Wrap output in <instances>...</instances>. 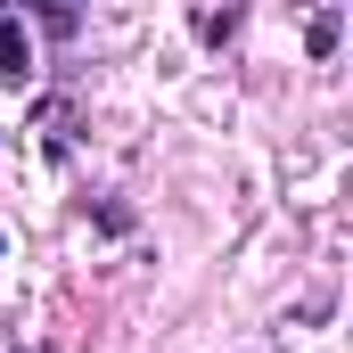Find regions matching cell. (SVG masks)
Masks as SVG:
<instances>
[{"label": "cell", "mask_w": 353, "mask_h": 353, "mask_svg": "<svg viewBox=\"0 0 353 353\" xmlns=\"http://www.w3.org/2000/svg\"><path fill=\"white\" fill-rule=\"evenodd\" d=\"M0 8H8V0H0Z\"/></svg>", "instance_id": "3"}, {"label": "cell", "mask_w": 353, "mask_h": 353, "mask_svg": "<svg viewBox=\"0 0 353 353\" xmlns=\"http://www.w3.org/2000/svg\"><path fill=\"white\" fill-rule=\"evenodd\" d=\"M33 8H41L50 33H74V17H83V0H33Z\"/></svg>", "instance_id": "2"}, {"label": "cell", "mask_w": 353, "mask_h": 353, "mask_svg": "<svg viewBox=\"0 0 353 353\" xmlns=\"http://www.w3.org/2000/svg\"><path fill=\"white\" fill-rule=\"evenodd\" d=\"M25 66H33V50H25V25L0 8V83H25Z\"/></svg>", "instance_id": "1"}]
</instances>
